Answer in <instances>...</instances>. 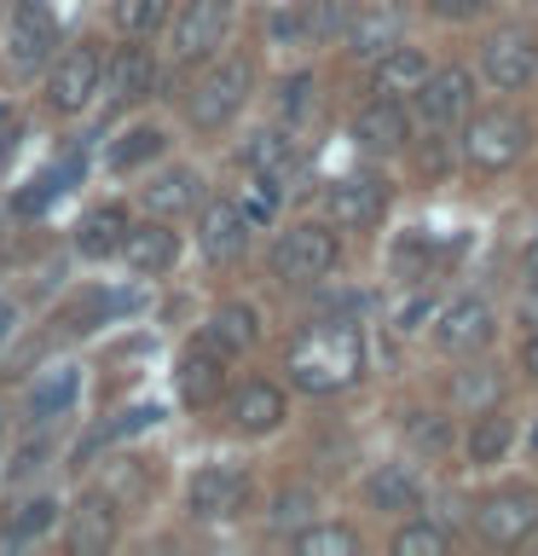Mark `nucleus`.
Masks as SVG:
<instances>
[{
	"label": "nucleus",
	"instance_id": "12",
	"mask_svg": "<svg viewBox=\"0 0 538 556\" xmlns=\"http://www.w3.org/2000/svg\"><path fill=\"white\" fill-rule=\"evenodd\" d=\"M434 342H440L446 354H475V348L492 342V307H486L481 295L451 302V307L440 313V325H434Z\"/></svg>",
	"mask_w": 538,
	"mask_h": 556
},
{
	"label": "nucleus",
	"instance_id": "1",
	"mask_svg": "<svg viewBox=\"0 0 538 556\" xmlns=\"http://www.w3.org/2000/svg\"><path fill=\"white\" fill-rule=\"evenodd\" d=\"M359 371H364V337L347 319L307 325L290 348V377L307 394H336L347 382H359Z\"/></svg>",
	"mask_w": 538,
	"mask_h": 556
},
{
	"label": "nucleus",
	"instance_id": "10",
	"mask_svg": "<svg viewBox=\"0 0 538 556\" xmlns=\"http://www.w3.org/2000/svg\"><path fill=\"white\" fill-rule=\"evenodd\" d=\"M469 104H475V76H469L463 64L434 70V76L417 87V116H423L428 128H446V122L469 116Z\"/></svg>",
	"mask_w": 538,
	"mask_h": 556
},
{
	"label": "nucleus",
	"instance_id": "41",
	"mask_svg": "<svg viewBox=\"0 0 538 556\" xmlns=\"http://www.w3.org/2000/svg\"><path fill=\"white\" fill-rule=\"evenodd\" d=\"M411 441L417 446H446V429L440 424H411Z\"/></svg>",
	"mask_w": 538,
	"mask_h": 556
},
{
	"label": "nucleus",
	"instance_id": "27",
	"mask_svg": "<svg viewBox=\"0 0 538 556\" xmlns=\"http://www.w3.org/2000/svg\"><path fill=\"white\" fill-rule=\"evenodd\" d=\"M515 441V429H510V417H498V412H475V429H469V464H498L503 452H510Z\"/></svg>",
	"mask_w": 538,
	"mask_h": 556
},
{
	"label": "nucleus",
	"instance_id": "20",
	"mask_svg": "<svg viewBox=\"0 0 538 556\" xmlns=\"http://www.w3.org/2000/svg\"><path fill=\"white\" fill-rule=\"evenodd\" d=\"M128 208H116V203H104V208H93L81 226H76V250L81 255H93V261H104V255H121V243H128Z\"/></svg>",
	"mask_w": 538,
	"mask_h": 556
},
{
	"label": "nucleus",
	"instance_id": "48",
	"mask_svg": "<svg viewBox=\"0 0 538 556\" xmlns=\"http://www.w3.org/2000/svg\"><path fill=\"white\" fill-rule=\"evenodd\" d=\"M533 446H538V434H533Z\"/></svg>",
	"mask_w": 538,
	"mask_h": 556
},
{
	"label": "nucleus",
	"instance_id": "31",
	"mask_svg": "<svg viewBox=\"0 0 538 556\" xmlns=\"http://www.w3.org/2000/svg\"><path fill=\"white\" fill-rule=\"evenodd\" d=\"M394 551L399 556H446L451 533L440 528V521H406V528L394 533Z\"/></svg>",
	"mask_w": 538,
	"mask_h": 556
},
{
	"label": "nucleus",
	"instance_id": "29",
	"mask_svg": "<svg viewBox=\"0 0 538 556\" xmlns=\"http://www.w3.org/2000/svg\"><path fill=\"white\" fill-rule=\"evenodd\" d=\"M76 174H81V156H69V163H59V168H47L29 191H17V215H41V208L59 198V191L76 180Z\"/></svg>",
	"mask_w": 538,
	"mask_h": 556
},
{
	"label": "nucleus",
	"instance_id": "36",
	"mask_svg": "<svg viewBox=\"0 0 538 556\" xmlns=\"http://www.w3.org/2000/svg\"><path fill=\"white\" fill-rule=\"evenodd\" d=\"M238 203H243V215H249L255 226H260V220H272V215H278V174H260V168H255Z\"/></svg>",
	"mask_w": 538,
	"mask_h": 556
},
{
	"label": "nucleus",
	"instance_id": "38",
	"mask_svg": "<svg viewBox=\"0 0 538 556\" xmlns=\"http://www.w3.org/2000/svg\"><path fill=\"white\" fill-rule=\"evenodd\" d=\"M156 417H163L156 406H133V412H121L116 424H104V429L93 434V441H87V452H93V446H104V441H121V434H139V429H151Z\"/></svg>",
	"mask_w": 538,
	"mask_h": 556
},
{
	"label": "nucleus",
	"instance_id": "39",
	"mask_svg": "<svg viewBox=\"0 0 538 556\" xmlns=\"http://www.w3.org/2000/svg\"><path fill=\"white\" fill-rule=\"evenodd\" d=\"M307 93H312V76H290L278 87V104H284V116H302L307 111Z\"/></svg>",
	"mask_w": 538,
	"mask_h": 556
},
{
	"label": "nucleus",
	"instance_id": "5",
	"mask_svg": "<svg viewBox=\"0 0 538 556\" xmlns=\"http://www.w3.org/2000/svg\"><path fill=\"white\" fill-rule=\"evenodd\" d=\"M243 99H249V64L226 59V64H215L197 87H191L185 116L197 122V128H226V122L243 111Z\"/></svg>",
	"mask_w": 538,
	"mask_h": 556
},
{
	"label": "nucleus",
	"instance_id": "30",
	"mask_svg": "<svg viewBox=\"0 0 538 556\" xmlns=\"http://www.w3.org/2000/svg\"><path fill=\"white\" fill-rule=\"evenodd\" d=\"M168 7H174V0H116L111 17H116L121 35H151V29L168 24Z\"/></svg>",
	"mask_w": 538,
	"mask_h": 556
},
{
	"label": "nucleus",
	"instance_id": "21",
	"mask_svg": "<svg viewBox=\"0 0 538 556\" xmlns=\"http://www.w3.org/2000/svg\"><path fill=\"white\" fill-rule=\"evenodd\" d=\"M121 261H128L133 273H168L174 261H180V238H174L168 226H133L128 243H121Z\"/></svg>",
	"mask_w": 538,
	"mask_h": 556
},
{
	"label": "nucleus",
	"instance_id": "23",
	"mask_svg": "<svg viewBox=\"0 0 538 556\" xmlns=\"http://www.w3.org/2000/svg\"><path fill=\"white\" fill-rule=\"evenodd\" d=\"M52 521H59V504H52V498H24V504H12L7 528H0V551H24V545H35V539H47Z\"/></svg>",
	"mask_w": 538,
	"mask_h": 556
},
{
	"label": "nucleus",
	"instance_id": "13",
	"mask_svg": "<svg viewBox=\"0 0 538 556\" xmlns=\"http://www.w3.org/2000/svg\"><path fill=\"white\" fill-rule=\"evenodd\" d=\"M330 220L336 226H371L382 220V208H388V180H376V174H354V180H336L330 186Z\"/></svg>",
	"mask_w": 538,
	"mask_h": 556
},
{
	"label": "nucleus",
	"instance_id": "26",
	"mask_svg": "<svg viewBox=\"0 0 538 556\" xmlns=\"http://www.w3.org/2000/svg\"><path fill=\"white\" fill-rule=\"evenodd\" d=\"M197 191H203V180L191 168H168V174H156V180L145 186V208L151 215H180V208L197 203Z\"/></svg>",
	"mask_w": 538,
	"mask_h": 556
},
{
	"label": "nucleus",
	"instance_id": "37",
	"mask_svg": "<svg viewBox=\"0 0 538 556\" xmlns=\"http://www.w3.org/2000/svg\"><path fill=\"white\" fill-rule=\"evenodd\" d=\"M498 394H503V377L492 371V365H481V371H463V377H458V400H463V406H475V412H492Z\"/></svg>",
	"mask_w": 538,
	"mask_h": 556
},
{
	"label": "nucleus",
	"instance_id": "24",
	"mask_svg": "<svg viewBox=\"0 0 538 556\" xmlns=\"http://www.w3.org/2000/svg\"><path fill=\"white\" fill-rule=\"evenodd\" d=\"M364 498H371L376 510H417L423 481H417L406 464H382V469H371V481H364Z\"/></svg>",
	"mask_w": 538,
	"mask_h": 556
},
{
	"label": "nucleus",
	"instance_id": "19",
	"mask_svg": "<svg viewBox=\"0 0 538 556\" xmlns=\"http://www.w3.org/2000/svg\"><path fill=\"white\" fill-rule=\"evenodd\" d=\"M232 424L243 434H272L278 424H284V394H278L272 382H243V389L232 394Z\"/></svg>",
	"mask_w": 538,
	"mask_h": 556
},
{
	"label": "nucleus",
	"instance_id": "2",
	"mask_svg": "<svg viewBox=\"0 0 538 556\" xmlns=\"http://www.w3.org/2000/svg\"><path fill=\"white\" fill-rule=\"evenodd\" d=\"M527 139H533V128L515 111H481V116H469V128H463V156L486 174H503V168L521 163Z\"/></svg>",
	"mask_w": 538,
	"mask_h": 556
},
{
	"label": "nucleus",
	"instance_id": "44",
	"mask_svg": "<svg viewBox=\"0 0 538 556\" xmlns=\"http://www.w3.org/2000/svg\"><path fill=\"white\" fill-rule=\"evenodd\" d=\"M521 365H527V377H538V330L521 342Z\"/></svg>",
	"mask_w": 538,
	"mask_h": 556
},
{
	"label": "nucleus",
	"instance_id": "43",
	"mask_svg": "<svg viewBox=\"0 0 538 556\" xmlns=\"http://www.w3.org/2000/svg\"><path fill=\"white\" fill-rule=\"evenodd\" d=\"M302 510H307V493H284V498H278V516H284V521L302 516Z\"/></svg>",
	"mask_w": 538,
	"mask_h": 556
},
{
	"label": "nucleus",
	"instance_id": "9",
	"mask_svg": "<svg viewBox=\"0 0 538 556\" xmlns=\"http://www.w3.org/2000/svg\"><path fill=\"white\" fill-rule=\"evenodd\" d=\"M481 70H486L492 87L515 93V87H527L538 76V41L527 29H498L492 41H486V52H481Z\"/></svg>",
	"mask_w": 538,
	"mask_h": 556
},
{
	"label": "nucleus",
	"instance_id": "18",
	"mask_svg": "<svg viewBox=\"0 0 538 556\" xmlns=\"http://www.w3.org/2000/svg\"><path fill=\"white\" fill-rule=\"evenodd\" d=\"M434 76L428 59L417 47H388L382 52V64H376V81H371V93L382 99H417V87H423Z\"/></svg>",
	"mask_w": 538,
	"mask_h": 556
},
{
	"label": "nucleus",
	"instance_id": "33",
	"mask_svg": "<svg viewBox=\"0 0 538 556\" xmlns=\"http://www.w3.org/2000/svg\"><path fill=\"white\" fill-rule=\"evenodd\" d=\"M69 400H76V371H47V377L29 389V412H35V417H59Z\"/></svg>",
	"mask_w": 538,
	"mask_h": 556
},
{
	"label": "nucleus",
	"instance_id": "35",
	"mask_svg": "<svg viewBox=\"0 0 538 556\" xmlns=\"http://www.w3.org/2000/svg\"><path fill=\"white\" fill-rule=\"evenodd\" d=\"M243 163L260 168V174H278V168L290 163V139L278 134V128H260V134H249V146H243Z\"/></svg>",
	"mask_w": 538,
	"mask_h": 556
},
{
	"label": "nucleus",
	"instance_id": "32",
	"mask_svg": "<svg viewBox=\"0 0 538 556\" xmlns=\"http://www.w3.org/2000/svg\"><path fill=\"white\" fill-rule=\"evenodd\" d=\"M394 12H364L359 24H354V35H347V47L359 52V59H376V52H388L394 47Z\"/></svg>",
	"mask_w": 538,
	"mask_h": 556
},
{
	"label": "nucleus",
	"instance_id": "28",
	"mask_svg": "<svg viewBox=\"0 0 538 556\" xmlns=\"http://www.w3.org/2000/svg\"><path fill=\"white\" fill-rule=\"evenodd\" d=\"M295 551L302 556H359V533L347 521H312V528L295 533Z\"/></svg>",
	"mask_w": 538,
	"mask_h": 556
},
{
	"label": "nucleus",
	"instance_id": "16",
	"mask_svg": "<svg viewBox=\"0 0 538 556\" xmlns=\"http://www.w3.org/2000/svg\"><path fill=\"white\" fill-rule=\"evenodd\" d=\"M116 545V504L104 493H87L76 510H69V551L76 556H99Z\"/></svg>",
	"mask_w": 538,
	"mask_h": 556
},
{
	"label": "nucleus",
	"instance_id": "22",
	"mask_svg": "<svg viewBox=\"0 0 538 556\" xmlns=\"http://www.w3.org/2000/svg\"><path fill=\"white\" fill-rule=\"evenodd\" d=\"M151 76H156L151 52H145V47H121V52H116V64L104 70V87H99V93H111L116 104L145 99V93H151Z\"/></svg>",
	"mask_w": 538,
	"mask_h": 556
},
{
	"label": "nucleus",
	"instance_id": "8",
	"mask_svg": "<svg viewBox=\"0 0 538 556\" xmlns=\"http://www.w3.org/2000/svg\"><path fill=\"white\" fill-rule=\"evenodd\" d=\"M243 498H249V476H243L238 464H208L191 476V516L197 521H226V516H238L243 510Z\"/></svg>",
	"mask_w": 538,
	"mask_h": 556
},
{
	"label": "nucleus",
	"instance_id": "46",
	"mask_svg": "<svg viewBox=\"0 0 538 556\" xmlns=\"http://www.w3.org/2000/svg\"><path fill=\"white\" fill-rule=\"evenodd\" d=\"M7 325H12V302L0 295V337H7Z\"/></svg>",
	"mask_w": 538,
	"mask_h": 556
},
{
	"label": "nucleus",
	"instance_id": "45",
	"mask_svg": "<svg viewBox=\"0 0 538 556\" xmlns=\"http://www.w3.org/2000/svg\"><path fill=\"white\" fill-rule=\"evenodd\" d=\"M521 267H527V273H533V278H538V238H533V243H527V250H521Z\"/></svg>",
	"mask_w": 538,
	"mask_h": 556
},
{
	"label": "nucleus",
	"instance_id": "40",
	"mask_svg": "<svg viewBox=\"0 0 538 556\" xmlns=\"http://www.w3.org/2000/svg\"><path fill=\"white\" fill-rule=\"evenodd\" d=\"M486 7V0H428L434 17H446V24H458V17H475Z\"/></svg>",
	"mask_w": 538,
	"mask_h": 556
},
{
	"label": "nucleus",
	"instance_id": "14",
	"mask_svg": "<svg viewBox=\"0 0 538 556\" xmlns=\"http://www.w3.org/2000/svg\"><path fill=\"white\" fill-rule=\"evenodd\" d=\"M249 215H243V203H208L203 220H197V243L208 261H238L249 250Z\"/></svg>",
	"mask_w": 538,
	"mask_h": 556
},
{
	"label": "nucleus",
	"instance_id": "15",
	"mask_svg": "<svg viewBox=\"0 0 538 556\" xmlns=\"http://www.w3.org/2000/svg\"><path fill=\"white\" fill-rule=\"evenodd\" d=\"M220 389H226V354L203 337L180 359V400L185 406H208V400H220Z\"/></svg>",
	"mask_w": 538,
	"mask_h": 556
},
{
	"label": "nucleus",
	"instance_id": "11",
	"mask_svg": "<svg viewBox=\"0 0 538 556\" xmlns=\"http://www.w3.org/2000/svg\"><path fill=\"white\" fill-rule=\"evenodd\" d=\"M7 47H12V64L17 70H35V64L52 59V47H59V24H52V12L41 7V0H24V7L12 12Z\"/></svg>",
	"mask_w": 538,
	"mask_h": 556
},
{
	"label": "nucleus",
	"instance_id": "6",
	"mask_svg": "<svg viewBox=\"0 0 538 556\" xmlns=\"http://www.w3.org/2000/svg\"><path fill=\"white\" fill-rule=\"evenodd\" d=\"M475 528L481 539H492V545H521V539L538 533V493L533 486H503V493H492L475 510Z\"/></svg>",
	"mask_w": 538,
	"mask_h": 556
},
{
	"label": "nucleus",
	"instance_id": "4",
	"mask_svg": "<svg viewBox=\"0 0 538 556\" xmlns=\"http://www.w3.org/2000/svg\"><path fill=\"white\" fill-rule=\"evenodd\" d=\"M99 87H104V52L93 41L64 47L59 59H52V76H47V104L59 116H76L81 104H93Z\"/></svg>",
	"mask_w": 538,
	"mask_h": 556
},
{
	"label": "nucleus",
	"instance_id": "47",
	"mask_svg": "<svg viewBox=\"0 0 538 556\" xmlns=\"http://www.w3.org/2000/svg\"><path fill=\"white\" fill-rule=\"evenodd\" d=\"M527 313H538V278H533V295H527Z\"/></svg>",
	"mask_w": 538,
	"mask_h": 556
},
{
	"label": "nucleus",
	"instance_id": "17",
	"mask_svg": "<svg viewBox=\"0 0 538 556\" xmlns=\"http://www.w3.org/2000/svg\"><path fill=\"white\" fill-rule=\"evenodd\" d=\"M354 134L364 139L371 151H399L411 139V116H406V99H371L364 111L354 116Z\"/></svg>",
	"mask_w": 538,
	"mask_h": 556
},
{
	"label": "nucleus",
	"instance_id": "42",
	"mask_svg": "<svg viewBox=\"0 0 538 556\" xmlns=\"http://www.w3.org/2000/svg\"><path fill=\"white\" fill-rule=\"evenodd\" d=\"M12 139H17V116L7 111V104H0V156L12 151Z\"/></svg>",
	"mask_w": 538,
	"mask_h": 556
},
{
	"label": "nucleus",
	"instance_id": "34",
	"mask_svg": "<svg viewBox=\"0 0 538 556\" xmlns=\"http://www.w3.org/2000/svg\"><path fill=\"white\" fill-rule=\"evenodd\" d=\"M156 151H163V128H128V134L111 146V168L128 174V168L145 163V156H156Z\"/></svg>",
	"mask_w": 538,
	"mask_h": 556
},
{
	"label": "nucleus",
	"instance_id": "25",
	"mask_svg": "<svg viewBox=\"0 0 538 556\" xmlns=\"http://www.w3.org/2000/svg\"><path fill=\"white\" fill-rule=\"evenodd\" d=\"M208 342L220 348V354H243V348H255V337H260V319H255V307L249 302H226L215 319H208V330H203Z\"/></svg>",
	"mask_w": 538,
	"mask_h": 556
},
{
	"label": "nucleus",
	"instance_id": "7",
	"mask_svg": "<svg viewBox=\"0 0 538 556\" xmlns=\"http://www.w3.org/2000/svg\"><path fill=\"white\" fill-rule=\"evenodd\" d=\"M232 29V0H185L174 17V59H208Z\"/></svg>",
	"mask_w": 538,
	"mask_h": 556
},
{
	"label": "nucleus",
	"instance_id": "3",
	"mask_svg": "<svg viewBox=\"0 0 538 556\" xmlns=\"http://www.w3.org/2000/svg\"><path fill=\"white\" fill-rule=\"evenodd\" d=\"M336 267V232L319 220H302L290 226V232H278L272 243V273L284 278V285H312V278H324Z\"/></svg>",
	"mask_w": 538,
	"mask_h": 556
}]
</instances>
